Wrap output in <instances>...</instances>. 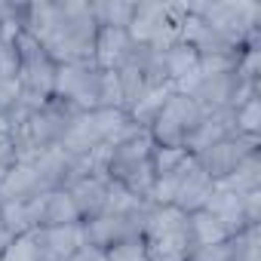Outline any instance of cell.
Returning a JSON list of instances; mask_svg holds the SVG:
<instances>
[{"label":"cell","instance_id":"cell-21","mask_svg":"<svg viewBox=\"0 0 261 261\" xmlns=\"http://www.w3.org/2000/svg\"><path fill=\"white\" fill-rule=\"evenodd\" d=\"M237 258V237L218 246H194L185 261H233Z\"/></svg>","mask_w":261,"mask_h":261},{"label":"cell","instance_id":"cell-26","mask_svg":"<svg viewBox=\"0 0 261 261\" xmlns=\"http://www.w3.org/2000/svg\"><path fill=\"white\" fill-rule=\"evenodd\" d=\"M108 252V261H148V252H145V243L142 237L139 240H126V243H117Z\"/></svg>","mask_w":261,"mask_h":261},{"label":"cell","instance_id":"cell-12","mask_svg":"<svg viewBox=\"0 0 261 261\" xmlns=\"http://www.w3.org/2000/svg\"><path fill=\"white\" fill-rule=\"evenodd\" d=\"M108 188H111V178L105 172H89V175H83V178H77L74 185L65 188L71 194L77 212H80V221H92V218H98L105 212Z\"/></svg>","mask_w":261,"mask_h":261},{"label":"cell","instance_id":"cell-1","mask_svg":"<svg viewBox=\"0 0 261 261\" xmlns=\"http://www.w3.org/2000/svg\"><path fill=\"white\" fill-rule=\"evenodd\" d=\"M22 31L34 37L56 65L95 62L98 25L89 13V4H31L25 7Z\"/></svg>","mask_w":261,"mask_h":261},{"label":"cell","instance_id":"cell-15","mask_svg":"<svg viewBox=\"0 0 261 261\" xmlns=\"http://www.w3.org/2000/svg\"><path fill=\"white\" fill-rule=\"evenodd\" d=\"M261 185V163H258V151L249 154L243 163H237V169L224 178L215 181V191H230V194H252Z\"/></svg>","mask_w":261,"mask_h":261},{"label":"cell","instance_id":"cell-8","mask_svg":"<svg viewBox=\"0 0 261 261\" xmlns=\"http://www.w3.org/2000/svg\"><path fill=\"white\" fill-rule=\"evenodd\" d=\"M203 117H206V111L194 98H188L181 92H172L166 98V105L160 108V114L154 117L148 133L160 148H181L188 142V136L200 126Z\"/></svg>","mask_w":261,"mask_h":261},{"label":"cell","instance_id":"cell-20","mask_svg":"<svg viewBox=\"0 0 261 261\" xmlns=\"http://www.w3.org/2000/svg\"><path fill=\"white\" fill-rule=\"evenodd\" d=\"M89 13L98 28H129L136 4H89Z\"/></svg>","mask_w":261,"mask_h":261},{"label":"cell","instance_id":"cell-10","mask_svg":"<svg viewBox=\"0 0 261 261\" xmlns=\"http://www.w3.org/2000/svg\"><path fill=\"white\" fill-rule=\"evenodd\" d=\"M255 151H258V136H243V133H237V136H230V139H224V142H218V145H212V148L194 154V160L200 163V169H203L212 181H218V178L230 175V172L237 169V163H243V160H246L249 154H255Z\"/></svg>","mask_w":261,"mask_h":261},{"label":"cell","instance_id":"cell-16","mask_svg":"<svg viewBox=\"0 0 261 261\" xmlns=\"http://www.w3.org/2000/svg\"><path fill=\"white\" fill-rule=\"evenodd\" d=\"M65 224H80V212L68 191H53L43 197L40 227H65Z\"/></svg>","mask_w":261,"mask_h":261},{"label":"cell","instance_id":"cell-25","mask_svg":"<svg viewBox=\"0 0 261 261\" xmlns=\"http://www.w3.org/2000/svg\"><path fill=\"white\" fill-rule=\"evenodd\" d=\"M258 111H261V101L258 98H249L246 105H240L233 111V120H237V129L243 136H258Z\"/></svg>","mask_w":261,"mask_h":261},{"label":"cell","instance_id":"cell-2","mask_svg":"<svg viewBox=\"0 0 261 261\" xmlns=\"http://www.w3.org/2000/svg\"><path fill=\"white\" fill-rule=\"evenodd\" d=\"M56 98L71 105L74 111H95V108H120L123 92L117 71H101L95 62L89 65H59L56 71Z\"/></svg>","mask_w":261,"mask_h":261},{"label":"cell","instance_id":"cell-4","mask_svg":"<svg viewBox=\"0 0 261 261\" xmlns=\"http://www.w3.org/2000/svg\"><path fill=\"white\" fill-rule=\"evenodd\" d=\"M185 16H188L185 4H136L133 22L126 31L139 46L169 49L181 40Z\"/></svg>","mask_w":261,"mask_h":261},{"label":"cell","instance_id":"cell-3","mask_svg":"<svg viewBox=\"0 0 261 261\" xmlns=\"http://www.w3.org/2000/svg\"><path fill=\"white\" fill-rule=\"evenodd\" d=\"M154 148L157 142L151 139L148 129H139L126 142L108 148V178L123 185L129 194H136L139 200H151L154 194Z\"/></svg>","mask_w":261,"mask_h":261},{"label":"cell","instance_id":"cell-13","mask_svg":"<svg viewBox=\"0 0 261 261\" xmlns=\"http://www.w3.org/2000/svg\"><path fill=\"white\" fill-rule=\"evenodd\" d=\"M136 53V40L126 28H98L95 34V65L101 71H117Z\"/></svg>","mask_w":261,"mask_h":261},{"label":"cell","instance_id":"cell-23","mask_svg":"<svg viewBox=\"0 0 261 261\" xmlns=\"http://www.w3.org/2000/svg\"><path fill=\"white\" fill-rule=\"evenodd\" d=\"M16 163V142H13V126L7 114H0V181Z\"/></svg>","mask_w":261,"mask_h":261},{"label":"cell","instance_id":"cell-9","mask_svg":"<svg viewBox=\"0 0 261 261\" xmlns=\"http://www.w3.org/2000/svg\"><path fill=\"white\" fill-rule=\"evenodd\" d=\"M154 203H142L139 209L133 212H105L92 221H83V233H86V243L89 246H98V249H111L117 243H126V240H139L145 224H148V215H151Z\"/></svg>","mask_w":261,"mask_h":261},{"label":"cell","instance_id":"cell-22","mask_svg":"<svg viewBox=\"0 0 261 261\" xmlns=\"http://www.w3.org/2000/svg\"><path fill=\"white\" fill-rule=\"evenodd\" d=\"M0 261H43V255H40L34 237L31 233H22V237H16L7 246V252L0 255Z\"/></svg>","mask_w":261,"mask_h":261},{"label":"cell","instance_id":"cell-7","mask_svg":"<svg viewBox=\"0 0 261 261\" xmlns=\"http://www.w3.org/2000/svg\"><path fill=\"white\" fill-rule=\"evenodd\" d=\"M188 13L203 19L215 31L227 34L240 46L258 40V25H261L258 4H188Z\"/></svg>","mask_w":261,"mask_h":261},{"label":"cell","instance_id":"cell-17","mask_svg":"<svg viewBox=\"0 0 261 261\" xmlns=\"http://www.w3.org/2000/svg\"><path fill=\"white\" fill-rule=\"evenodd\" d=\"M175 92V86L172 83H166V86H157V89H148L133 108L126 111V117L133 120L136 126H142V129H151V123H154V117L160 114V108L166 105V98Z\"/></svg>","mask_w":261,"mask_h":261},{"label":"cell","instance_id":"cell-6","mask_svg":"<svg viewBox=\"0 0 261 261\" xmlns=\"http://www.w3.org/2000/svg\"><path fill=\"white\" fill-rule=\"evenodd\" d=\"M126 123V111L120 108H95V111H80L71 123V129L62 139V151L71 157H83L95 148H101L117 129Z\"/></svg>","mask_w":261,"mask_h":261},{"label":"cell","instance_id":"cell-24","mask_svg":"<svg viewBox=\"0 0 261 261\" xmlns=\"http://www.w3.org/2000/svg\"><path fill=\"white\" fill-rule=\"evenodd\" d=\"M19 77V46L16 37H0V80Z\"/></svg>","mask_w":261,"mask_h":261},{"label":"cell","instance_id":"cell-19","mask_svg":"<svg viewBox=\"0 0 261 261\" xmlns=\"http://www.w3.org/2000/svg\"><path fill=\"white\" fill-rule=\"evenodd\" d=\"M191 233H194V246H218V243H227L233 233L221 224V221H215L206 209H200V212H194L191 215Z\"/></svg>","mask_w":261,"mask_h":261},{"label":"cell","instance_id":"cell-27","mask_svg":"<svg viewBox=\"0 0 261 261\" xmlns=\"http://www.w3.org/2000/svg\"><path fill=\"white\" fill-rule=\"evenodd\" d=\"M68 261H108V252L98 249V246H89V243H86V246H80Z\"/></svg>","mask_w":261,"mask_h":261},{"label":"cell","instance_id":"cell-5","mask_svg":"<svg viewBox=\"0 0 261 261\" xmlns=\"http://www.w3.org/2000/svg\"><path fill=\"white\" fill-rule=\"evenodd\" d=\"M16 46H19V77L16 80H19V89H22L16 101H22L28 108H40V105H46L53 98L59 65L25 31L16 37Z\"/></svg>","mask_w":261,"mask_h":261},{"label":"cell","instance_id":"cell-18","mask_svg":"<svg viewBox=\"0 0 261 261\" xmlns=\"http://www.w3.org/2000/svg\"><path fill=\"white\" fill-rule=\"evenodd\" d=\"M163 59H166V74H169V80L178 86L181 80H188V77H194L197 74V65H200V59H197V53L188 46V43H175V46H169V49H163Z\"/></svg>","mask_w":261,"mask_h":261},{"label":"cell","instance_id":"cell-14","mask_svg":"<svg viewBox=\"0 0 261 261\" xmlns=\"http://www.w3.org/2000/svg\"><path fill=\"white\" fill-rule=\"evenodd\" d=\"M46 197V194H43ZM43 197L34 200H10V203H0V221L13 237L31 233L40 227V212H43Z\"/></svg>","mask_w":261,"mask_h":261},{"label":"cell","instance_id":"cell-11","mask_svg":"<svg viewBox=\"0 0 261 261\" xmlns=\"http://www.w3.org/2000/svg\"><path fill=\"white\" fill-rule=\"evenodd\" d=\"M43 261H68L80 246H86L83 221L80 224H65V227H37L31 230Z\"/></svg>","mask_w":261,"mask_h":261}]
</instances>
